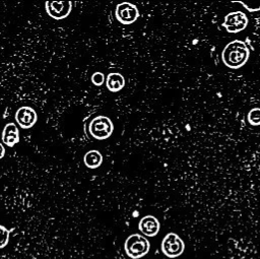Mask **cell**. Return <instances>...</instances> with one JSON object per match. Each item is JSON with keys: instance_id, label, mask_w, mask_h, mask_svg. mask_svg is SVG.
<instances>
[{"instance_id": "7", "label": "cell", "mask_w": 260, "mask_h": 259, "mask_svg": "<svg viewBox=\"0 0 260 259\" xmlns=\"http://www.w3.org/2000/svg\"><path fill=\"white\" fill-rule=\"evenodd\" d=\"M45 9L48 15L56 20L66 18L72 10L71 1H46Z\"/></svg>"}, {"instance_id": "17", "label": "cell", "mask_w": 260, "mask_h": 259, "mask_svg": "<svg viewBox=\"0 0 260 259\" xmlns=\"http://www.w3.org/2000/svg\"><path fill=\"white\" fill-rule=\"evenodd\" d=\"M5 155V148L4 145L0 142V159Z\"/></svg>"}, {"instance_id": "14", "label": "cell", "mask_w": 260, "mask_h": 259, "mask_svg": "<svg viewBox=\"0 0 260 259\" xmlns=\"http://www.w3.org/2000/svg\"><path fill=\"white\" fill-rule=\"evenodd\" d=\"M10 230L6 229L4 225L0 224V249H3L4 247L7 246L9 242V235H10Z\"/></svg>"}, {"instance_id": "15", "label": "cell", "mask_w": 260, "mask_h": 259, "mask_svg": "<svg viewBox=\"0 0 260 259\" xmlns=\"http://www.w3.org/2000/svg\"><path fill=\"white\" fill-rule=\"evenodd\" d=\"M90 80L95 86H101L104 82H106V78H105V75L103 72L92 73L90 76Z\"/></svg>"}, {"instance_id": "4", "label": "cell", "mask_w": 260, "mask_h": 259, "mask_svg": "<svg viewBox=\"0 0 260 259\" xmlns=\"http://www.w3.org/2000/svg\"><path fill=\"white\" fill-rule=\"evenodd\" d=\"M160 249L164 255L174 259L181 256L185 250V243L176 233H168L161 240Z\"/></svg>"}, {"instance_id": "2", "label": "cell", "mask_w": 260, "mask_h": 259, "mask_svg": "<svg viewBox=\"0 0 260 259\" xmlns=\"http://www.w3.org/2000/svg\"><path fill=\"white\" fill-rule=\"evenodd\" d=\"M124 250L129 258L140 259L149 252L150 243L144 236L132 234L126 238L124 242Z\"/></svg>"}, {"instance_id": "1", "label": "cell", "mask_w": 260, "mask_h": 259, "mask_svg": "<svg viewBox=\"0 0 260 259\" xmlns=\"http://www.w3.org/2000/svg\"><path fill=\"white\" fill-rule=\"evenodd\" d=\"M250 56V50L246 43L240 40H234L224 46L221 52V60L223 64L231 69H239L243 67Z\"/></svg>"}, {"instance_id": "3", "label": "cell", "mask_w": 260, "mask_h": 259, "mask_svg": "<svg viewBox=\"0 0 260 259\" xmlns=\"http://www.w3.org/2000/svg\"><path fill=\"white\" fill-rule=\"evenodd\" d=\"M114 131V124L107 116L99 115L94 117L88 124V132L91 137L96 140L108 139Z\"/></svg>"}, {"instance_id": "11", "label": "cell", "mask_w": 260, "mask_h": 259, "mask_svg": "<svg viewBox=\"0 0 260 259\" xmlns=\"http://www.w3.org/2000/svg\"><path fill=\"white\" fill-rule=\"evenodd\" d=\"M106 86L111 92H118L125 86V78L119 72H111L106 77Z\"/></svg>"}, {"instance_id": "9", "label": "cell", "mask_w": 260, "mask_h": 259, "mask_svg": "<svg viewBox=\"0 0 260 259\" xmlns=\"http://www.w3.org/2000/svg\"><path fill=\"white\" fill-rule=\"evenodd\" d=\"M160 229L158 219L153 215H145L138 222V230L146 237H155Z\"/></svg>"}, {"instance_id": "8", "label": "cell", "mask_w": 260, "mask_h": 259, "mask_svg": "<svg viewBox=\"0 0 260 259\" xmlns=\"http://www.w3.org/2000/svg\"><path fill=\"white\" fill-rule=\"evenodd\" d=\"M15 121L22 129L31 128L38 121L37 112L28 106H22L15 113Z\"/></svg>"}, {"instance_id": "5", "label": "cell", "mask_w": 260, "mask_h": 259, "mask_svg": "<svg viewBox=\"0 0 260 259\" xmlns=\"http://www.w3.org/2000/svg\"><path fill=\"white\" fill-rule=\"evenodd\" d=\"M115 17L122 24H132L139 17V10L130 2H122L116 6Z\"/></svg>"}, {"instance_id": "16", "label": "cell", "mask_w": 260, "mask_h": 259, "mask_svg": "<svg viewBox=\"0 0 260 259\" xmlns=\"http://www.w3.org/2000/svg\"><path fill=\"white\" fill-rule=\"evenodd\" d=\"M238 3H240V4H242L248 11H250V12H255V11H259L260 10V4L258 5V6H256V7H251V6H249V5H247L246 3H244V2H242V1H238Z\"/></svg>"}, {"instance_id": "10", "label": "cell", "mask_w": 260, "mask_h": 259, "mask_svg": "<svg viewBox=\"0 0 260 259\" xmlns=\"http://www.w3.org/2000/svg\"><path fill=\"white\" fill-rule=\"evenodd\" d=\"M1 139H2V142L8 147H12L15 144H17L20 140L19 130L17 126L12 122L7 123L2 130Z\"/></svg>"}, {"instance_id": "12", "label": "cell", "mask_w": 260, "mask_h": 259, "mask_svg": "<svg viewBox=\"0 0 260 259\" xmlns=\"http://www.w3.org/2000/svg\"><path fill=\"white\" fill-rule=\"evenodd\" d=\"M83 164L86 168L94 170L103 164V155L96 149H91L83 155Z\"/></svg>"}, {"instance_id": "6", "label": "cell", "mask_w": 260, "mask_h": 259, "mask_svg": "<svg viewBox=\"0 0 260 259\" xmlns=\"http://www.w3.org/2000/svg\"><path fill=\"white\" fill-rule=\"evenodd\" d=\"M248 25V17L242 11H233L224 16L222 26L228 33L237 34L244 30Z\"/></svg>"}, {"instance_id": "13", "label": "cell", "mask_w": 260, "mask_h": 259, "mask_svg": "<svg viewBox=\"0 0 260 259\" xmlns=\"http://www.w3.org/2000/svg\"><path fill=\"white\" fill-rule=\"evenodd\" d=\"M247 120L250 125L259 126L260 125V108L256 107L251 109L247 115Z\"/></svg>"}]
</instances>
